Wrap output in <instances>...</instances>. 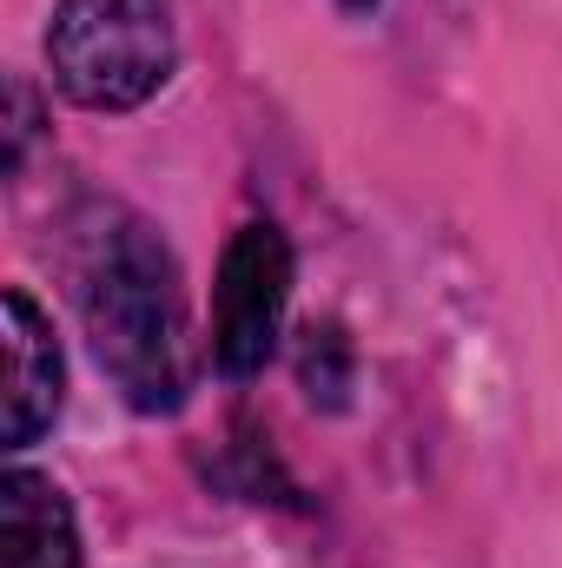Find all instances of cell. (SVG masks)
<instances>
[{
	"label": "cell",
	"instance_id": "6da1fadb",
	"mask_svg": "<svg viewBox=\"0 0 562 568\" xmlns=\"http://www.w3.org/2000/svg\"><path fill=\"white\" fill-rule=\"evenodd\" d=\"M80 317H87L100 371L120 384V397L133 410L165 417L185 404L192 337H185L179 272L145 225H120L100 239V252L80 278Z\"/></svg>",
	"mask_w": 562,
	"mask_h": 568
},
{
	"label": "cell",
	"instance_id": "7a4b0ae2",
	"mask_svg": "<svg viewBox=\"0 0 562 568\" xmlns=\"http://www.w3.org/2000/svg\"><path fill=\"white\" fill-rule=\"evenodd\" d=\"M47 67L73 106L127 113L172 73L165 0H60L47 27Z\"/></svg>",
	"mask_w": 562,
	"mask_h": 568
},
{
	"label": "cell",
	"instance_id": "3957f363",
	"mask_svg": "<svg viewBox=\"0 0 562 568\" xmlns=\"http://www.w3.org/2000/svg\"><path fill=\"white\" fill-rule=\"evenodd\" d=\"M291 297V245L279 225H239L212 284V364L225 377L265 371Z\"/></svg>",
	"mask_w": 562,
	"mask_h": 568
},
{
	"label": "cell",
	"instance_id": "277c9868",
	"mask_svg": "<svg viewBox=\"0 0 562 568\" xmlns=\"http://www.w3.org/2000/svg\"><path fill=\"white\" fill-rule=\"evenodd\" d=\"M0 324H7V429L0 436L7 449H27L60 417V344L27 291L0 297Z\"/></svg>",
	"mask_w": 562,
	"mask_h": 568
},
{
	"label": "cell",
	"instance_id": "5b68a950",
	"mask_svg": "<svg viewBox=\"0 0 562 568\" xmlns=\"http://www.w3.org/2000/svg\"><path fill=\"white\" fill-rule=\"evenodd\" d=\"M0 568H80L73 509L40 469L0 476Z\"/></svg>",
	"mask_w": 562,
	"mask_h": 568
},
{
	"label": "cell",
	"instance_id": "8992f818",
	"mask_svg": "<svg viewBox=\"0 0 562 568\" xmlns=\"http://www.w3.org/2000/svg\"><path fill=\"white\" fill-rule=\"evenodd\" d=\"M344 7H358V13H364V7H378V0H344Z\"/></svg>",
	"mask_w": 562,
	"mask_h": 568
}]
</instances>
